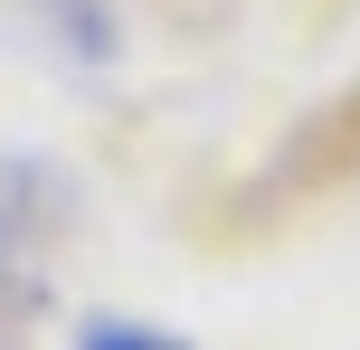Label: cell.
<instances>
[{"mask_svg":"<svg viewBox=\"0 0 360 350\" xmlns=\"http://www.w3.org/2000/svg\"><path fill=\"white\" fill-rule=\"evenodd\" d=\"M76 350H190V341L152 332V322H86V332H76Z\"/></svg>","mask_w":360,"mask_h":350,"instance_id":"7a4b0ae2","label":"cell"},{"mask_svg":"<svg viewBox=\"0 0 360 350\" xmlns=\"http://www.w3.org/2000/svg\"><path fill=\"white\" fill-rule=\"evenodd\" d=\"M38 303H48V284H38L29 265H10V256H0V350H29Z\"/></svg>","mask_w":360,"mask_h":350,"instance_id":"6da1fadb","label":"cell"}]
</instances>
